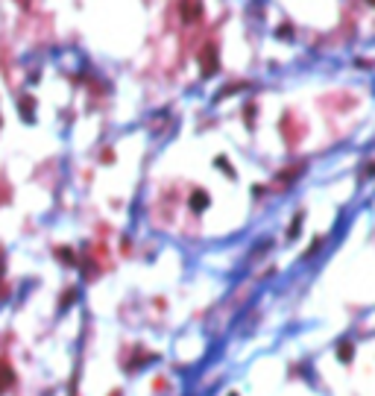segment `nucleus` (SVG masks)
<instances>
[{
	"instance_id": "nucleus-3",
	"label": "nucleus",
	"mask_w": 375,
	"mask_h": 396,
	"mask_svg": "<svg viewBox=\"0 0 375 396\" xmlns=\"http://www.w3.org/2000/svg\"><path fill=\"white\" fill-rule=\"evenodd\" d=\"M203 206H205V194L197 191V194H194V208H203Z\"/></svg>"
},
{
	"instance_id": "nucleus-2",
	"label": "nucleus",
	"mask_w": 375,
	"mask_h": 396,
	"mask_svg": "<svg viewBox=\"0 0 375 396\" xmlns=\"http://www.w3.org/2000/svg\"><path fill=\"white\" fill-rule=\"evenodd\" d=\"M214 68H217V59H214V47H208V50L203 53V70H205V73H211Z\"/></svg>"
},
{
	"instance_id": "nucleus-1",
	"label": "nucleus",
	"mask_w": 375,
	"mask_h": 396,
	"mask_svg": "<svg viewBox=\"0 0 375 396\" xmlns=\"http://www.w3.org/2000/svg\"><path fill=\"white\" fill-rule=\"evenodd\" d=\"M182 18L185 21H197L200 18V0H182Z\"/></svg>"
}]
</instances>
